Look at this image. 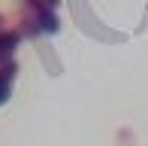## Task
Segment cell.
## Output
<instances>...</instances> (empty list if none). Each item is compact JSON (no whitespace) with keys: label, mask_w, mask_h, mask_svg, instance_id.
Instances as JSON below:
<instances>
[{"label":"cell","mask_w":148,"mask_h":146,"mask_svg":"<svg viewBox=\"0 0 148 146\" xmlns=\"http://www.w3.org/2000/svg\"><path fill=\"white\" fill-rule=\"evenodd\" d=\"M42 3H45V6H51V9H58V6H60V0H42Z\"/></svg>","instance_id":"3957f363"},{"label":"cell","mask_w":148,"mask_h":146,"mask_svg":"<svg viewBox=\"0 0 148 146\" xmlns=\"http://www.w3.org/2000/svg\"><path fill=\"white\" fill-rule=\"evenodd\" d=\"M15 73H18V61H6V64H0V104L9 101V95H12V82H15Z\"/></svg>","instance_id":"7a4b0ae2"},{"label":"cell","mask_w":148,"mask_h":146,"mask_svg":"<svg viewBox=\"0 0 148 146\" xmlns=\"http://www.w3.org/2000/svg\"><path fill=\"white\" fill-rule=\"evenodd\" d=\"M21 40H24V34L18 28H3L0 31V64L15 61V49H18Z\"/></svg>","instance_id":"6da1fadb"},{"label":"cell","mask_w":148,"mask_h":146,"mask_svg":"<svg viewBox=\"0 0 148 146\" xmlns=\"http://www.w3.org/2000/svg\"><path fill=\"white\" fill-rule=\"evenodd\" d=\"M3 28H6V18H3V15H0V31H3Z\"/></svg>","instance_id":"277c9868"}]
</instances>
